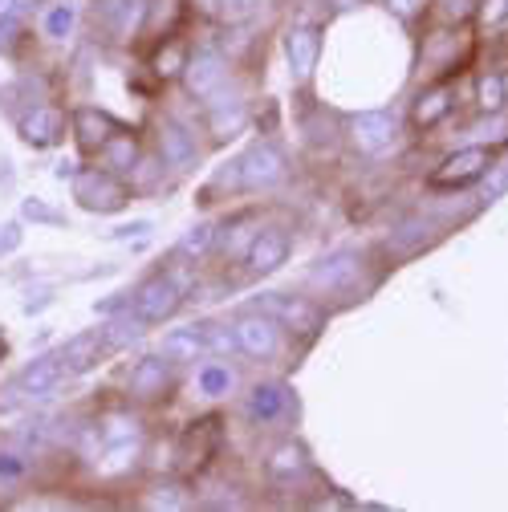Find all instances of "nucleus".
I'll return each instance as SVG.
<instances>
[{
    "label": "nucleus",
    "instance_id": "1",
    "mask_svg": "<svg viewBox=\"0 0 508 512\" xmlns=\"http://www.w3.org/2000/svg\"><path fill=\"white\" fill-rule=\"evenodd\" d=\"M74 200L86 208V212H118L126 208V200H131V187L122 183V175L106 171V167H86L74 175Z\"/></svg>",
    "mask_w": 508,
    "mask_h": 512
},
{
    "label": "nucleus",
    "instance_id": "2",
    "mask_svg": "<svg viewBox=\"0 0 508 512\" xmlns=\"http://www.w3.org/2000/svg\"><path fill=\"white\" fill-rule=\"evenodd\" d=\"M131 305H135V313L143 317L147 326H159V322H167V317L179 313V305H183V289L175 285L171 273H155V277H147V281L135 289Z\"/></svg>",
    "mask_w": 508,
    "mask_h": 512
},
{
    "label": "nucleus",
    "instance_id": "3",
    "mask_svg": "<svg viewBox=\"0 0 508 512\" xmlns=\"http://www.w3.org/2000/svg\"><path fill=\"white\" fill-rule=\"evenodd\" d=\"M66 126H70V114L53 106V102H37L29 106L21 118H17V135L33 147V151H45V147H57L66 139Z\"/></svg>",
    "mask_w": 508,
    "mask_h": 512
},
{
    "label": "nucleus",
    "instance_id": "4",
    "mask_svg": "<svg viewBox=\"0 0 508 512\" xmlns=\"http://www.w3.org/2000/svg\"><path fill=\"white\" fill-rule=\"evenodd\" d=\"M236 167H240V183L248 191H269V187L285 183V175H289L285 155L273 143H252L244 151V159H236Z\"/></svg>",
    "mask_w": 508,
    "mask_h": 512
},
{
    "label": "nucleus",
    "instance_id": "5",
    "mask_svg": "<svg viewBox=\"0 0 508 512\" xmlns=\"http://www.w3.org/2000/svg\"><path fill=\"white\" fill-rule=\"evenodd\" d=\"M232 330L248 358H273L281 350V322L269 313H244Z\"/></svg>",
    "mask_w": 508,
    "mask_h": 512
},
{
    "label": "nucleus",
    "instance_id": "6",
    "mask_svg": "<svg viewBox=\"0 0 508 512\" xmlns=\"http://www.w3.org/2000/svg\"><path fill=\"white\" fill-rule=\"evenodd\" d=\"M261 313L277 317L281 326L297 330V334H317L322 330V309L305 297H289V293H265L261 297Z\"/></svg>",
    "mask_w": 508,
    "mask_h": 512
},
{
    "label": "nucleus",
    "instance_id": "7",
    "mask_svg": "<svg viewBox=\"0 0 508 512\" xmlns=\"http://www.w3.org/2000/svg\"><path fill=\"white\" fill-rule=\"evenodd\" d=\"M395 114L391 110H362L350 118V143L362 151V155H378L395 143Z\"/></svg>",
    "mask_w": 508,
    "mask_h": 512
},
{
    "label": "nucleus",
    "instance_id": "8",
    "mask_svg": "<svg viewBox=\"0 0 508 512\" xmlns=\"http://www.w3.org/2000/svg\"><path fill=\"white\" fill-rule=\"evenodd\" d=\"M228 78V61L216 53V49H200L196 57H187V66H183V86L192 98H212Z\"/></svg>",
    "mask_w": 508,
    "mask_h": 512
},
{
    "label": "nucleus",
    "instance_id": "9",
    "mask_svg": "<svg viewBox=\"0 0 508 512\" xmlns=\"http://www.w3.org/2000/svg\"><path fill=\"white\" fill-rule=\"evenodd\" d=\"M488 167H492L488 147H464V151H456V155H448L439 163V171L431 175V187H464V183L480 179Z\"/></svg>",
    "mask_w": 508,
    "mask_h": 512
},
{
    "label": "nucleus",
    "instance_id": "10",
    "mask_svg": "<svg viewBox=\"0 0 508 512\" xmlns=\"http://www.w3.org/2000/svg\"><path fill=\"white\" fill-rule=\"evenodd\" d=\"M131 399L139 403H151V399H163L171 391V362L163 354H151V358H139L135 370H131Z\"/></svg>",
    "mask_w": 508,
    "mask_h": 512
},
{
    "label": "nucleus",
    "instance_id": "11",
    "mask_svg": "<svg viewBox=\"0 0 508 512\" xmlns=\"http://www.w3.org/2000/svg\"><path fill=\"white\" fill-rule=\"evenodd\" d=\"M244 261H248L252 273H277L289 261V236L281 228H261L257 236H252Z\"/></svg>",
    "mask_w": 508,
    "mask_h": 512
},
{
    "label": "nucleus",
    "instance_id": "12",
    "mask_svg": "<svg viewBox=\"0 0 508 512\" xmlns=\"http://www.w3.org/2000/svg\"><path fill=\"white\" fill-rule=\"evenodd\" d=\"M61 378H66V362H61V350H57V354H41V358H33V362L17 374V391L41 399V395L57 391Z\"/></svg>",
    "mask_w": 508,
    "mask_h": 512
},
{
    "label": "nucleus",
    "instance_id": "13",
    "mask_svg": "<svg viewBox=\"0 0 508 512\" xmlns=\"http://www.w3.org/2000/svg\"><path fill=\"white\" fill-rule=\"evenodd\" d=\"M317 53H322V37H317V29H289L285 33V57H289V70L297 82H309L313 70H317Z\"/></svg>",
    "mask_w": 508,
    "mask_h": 512
},
{
    "label": "nucleus",
    "instance_id": "14",
    "mask_svg": "<svg viewBox=\"0 0 508 512\" xmlns=\"http://www.w3.org/2000/svg\"><path fill=\"white\" fill-rule=\"evenodd\" d=\"M147 21V0H102V25L114 41H131Z\"/></svg>",
    "mask_w": 508,
    "mask_h": 512
},
{
    "label": "nucleus",
    "instance_id": "15",
    "mask_svg": "<svg viewBox=\"0 0 508 512\" xmlns=\"http://www.w3.org/2000/svg\"><path fill=\"white\" fill-rule=\"evenodd\" d=\"M70 126H74V139H78L82 151H102V143L118 131V122L106 110H94V106H78L70 114Z\"/></svg>",
    "mask_w": 508,
    "mask_h": 512
},
{
    "label": "nucleus",
    "instance_id": "16",
    "mask_svg": "<svg viewBox=\"0 0 508 512\" xmlns=\"http://www.w3.org/2000/svg\"><path fill=\"white\" fill-rule=\"evenodd\" d=\"M102 354H106V334H102V330H82V334H74L66 346H61V362H66V374H86V370H94Z\"/></svg>",
    "mask_w": 508,
    "mask_h": 512
},
{
    "label": "nucleus",
    "instance_id": "17",
    "mask_svg": "<svg viewBox=\"0 0 508 512\" xmlns=\"http://www.w3.org/2000/svg\"><path fill=\"white\" fill-rule=\"evenodd\" d=\"M220 447V419H200V423H192L183 431V439H179V460L183 464H208V456Z\"/></svg>",
    "mask_w": 508,
    "mask_h": 512
},
{
    "label": "nucleus",
    "instance_id": "18",
    "mask_svg": "<svg viewBox=\"0 0 508 512\" xmlns=\"http://www.w3.org/2000/svg\"><path fill=\"white\" fill-rule=\"evenodd\" d=\"M159 155H163V163H167V167L187 171V167L196 163V139L187 135L179 122H171V118H167V122L159 126Z\"/></svg>",
    "mask_w": 508,
    "mask_h": 512
},
{
    "label": "nucleus",
    "instance_id": "19",
    "mask_svg": "<svg viewBox=\"0 0 508 512\" xmlns=\"http://www.w3.org/2000/svg\"><path fill=\"white\" fill-rule=\"evenodd\" d=\"M285 407H289V395H285L281 382H261V387H252V395L244 403L252 423H277L285 415Z\"/></svg>",
    "mask_w": 508,
    "mask_h": 512
},
{
    "label": "nucleus",
    "instance_id": "20",
    "mask_svg": "<svg viewBox=\"0 0 508 512\" xmlns=\"http://www.w3.org/2000/svg\"><path fill=\"white\" fill-rule=\"evenodd\" d=\"M159 354L167 362H196L200 354H208V342H204V326H183V330H171L163 334V346Z\"/></svg>",
    "mask_w": 508,
    "mask_h": 512
},
{
    "label": "nucleus",
    "instance_id": "21",
    "mask_svg": "<svg viewBox=\"0 0 508 512\" xmlns=\"http://www.w3.org/2000/svg\"><path fill=\"white\" fill-rule=\"evenodd\" d=\"M102 167L114 171V175H131L139 167V143L135 135H126V131H114L106 143H102Z\"/></svg>",
    "mask_w": 508,
    "mask_h": 512
},
{
    "label": "nucleus",
    "instance_id": "22",
    "mask_svg": "<svg viewBox=\"0 0 508 512\" xmlns=\"http://www.w3.org/2000/svg\"><path fill=\"white\" fill-rule=\"evenodd\" d=\"M358 265H354V252H334L330 261H322V269H313V285L317 289H346L354 281Z\"/></svg>",
    "mask_w": 508,
    "mask_h": 512
},
{
    "label": "nucleus",
    "instance_id": "23",
    "mask_svg": "<svg viewBox=\"0 0 508 512\" xmlns=\"http://www.w3.org/2000/svg\"><path fill=\"white\" fill-rule=\"evenodd\" d=\"M244 118H248L244 102H236V98H220V90L208 98V122H212V131H216V135H236L240 126H244Z\"/></svg>",
    "mask_w": 508,
    "mask_h": 512
},
{
    "label": "nucleus",
    "instance_id": "24",
    "mask_svg": "<svg viewBox=\"0 0 508 512\" xmlns=\"http://www.w3.org/2000/svg\"><path fill=\"white\" fill-rule=\"evenodd\" d=\"M305 472H309V460H305V447L301 443H281L277 452L269 456V476L281 480V484H289V480H297Z\"/></svg>",
    "mask_w": 508,
    "mask_h": 512
},
{
    "label": "nucleus",
    "instance_id": "25",
    "mask_svg": "<svg viewBox=\"0 0 508 512\" xmlns=\"http://www.w3.org/2000/svg\"><path fill=\"white\" fill-rule=\"evenodd\" d=\"M143 330H147V322H143L139 313H118V317H110V322L102 326V334H106V350L135 346V342L143 338Z\"/></svg>",
    "mask_w": 508,
    "mask_h": 512
},
{
    "label": "nucleus",
    "instance_id": "26",
    "mask_svg": "<svg viewBox=\"0 0 508 512\" xmlns=\"http://www.w3.org/2000/svg\"><path fill=\"white\" fill-rule=\"evenodd\" d=\"M196 387H200V395H208V399H224V395L236 387V374H232L228 362H204V366L196 370Z\"/></svg>",
    "mask_w": 508,
    "mask_h": 512
},
{
    "label": "nucleus",
    "instance_id": "27",
    "mask_svg": "<svg viewBox=\"0 0 508 512\" xmlns=\"http://www.w3.org/2000/svg\"><path fill=\"white\" fill-rule=\"evenodd\" d=\"M74 25H78V5L74 0H57V5H49V13L41 17V29H45L49 41L74 37Z\"/></svg>",
    "mask_w": 508,
    "mask_h": 512
},
{
    "label": "nucleus",
    "instance_id": "28",
    "mask_svg": "<svg viewBox=\"0 0 508 512\" xmlns=\"http://www.w3.org/2000/svg\"><path fill=\"white\" fill-rule=\"evenodd\" d=\"M183 66H187V49H183V41H175V37H167V41L155 49V57H151V70H155L159 78H175V74H183Z\"/></svg>",
    "mask_w": 508,
    "mask_h": 512
},
{
    "label": "nucleus",
    "instance_id": "29",
    "mask_svg": "<svg viewBox=\"0 0 508 512\" xmlns=\"http://www.w3.org/2000/svg\"><path fill=\"white\" fill-rule=\"evenodd\" d=\"M448 110H452V94L443 90V86H435V90L419 94V102H415V122H419V126H435Z\"/></svg>",
    "mask_w": 508,
    "mask_h": 512
},
{
    "label": "nucleus",
    "instance_id": "30",
    "mask_svg": "<svg viewBox=\"0 0 508 512\" xmlns=\"http://www.w3.org/2000/svg\"><path fill=\"white\" fill-rule=\"evenodd\" d=\"M216 236H220V232H216L212 224H196L192 232H187V236H183V240L175 244V252H179V256H187V261H192V265H196V261H200V256H208V252H212Z\"/></svg>",
    "mask_w": 508,
    "mask_h": 512
},
{
    "label": "nucleus",
    "instance_id": "31",
    "mask_svg": "<svg viewBox=\"0 0 508 512\" xmlns=\"http://www.w3.org/2000/svg\"><path fill=\"white\" fill-rule=\"evenodd\" d=\"M147 504H151V508H192L196 496L187 492V484H179V480H163V484L151 488Z\"/></svg>",
    "mask_w": 508,
    "mask_h": 512
},
{
    "label": "nucleus",
    "instance_id": "32",
    "mask_svg": "<svg viewBox=\"0 0 508 512\" xmlns=\"http://www.w3.org/2000/svg\"><path fill=\"white\" fill-rule=\"evenodd\" d=\"M29 476V456L13 452V447H0V488H17Z\"/></svg>",
    "mask_w": 508,
    "mask_h": 512
},
{
    "label": "nucleus",
    "instance_id": "33",
    "mask_svg": "<svg viewBox=\"0 0 508 512\" xmlns=\"http://www.w3.org/2000/svg\"><path fill=\"white\" fill-rule=\"evenodd\" d=\"M102 431V443H126V439H139V423L131 415H106L98 423Z\"/></svg>",
    "mask_w": 508,
    "mask_h": 512
},
{
    "label": "nucleus",
    "instance_id": "34",
    "mask_svg": "<svg viewBox=\"0 0 508 512\" xmlns=\"http://www.w3.org/2000/svg\"><path fill=\"white\" fill-rule=\"evenodd\" d=\"M476 102H480V110L496 114L504 106V78L500 74H484L480 78V90H476Z\"/></svg>",
    "mask_w": 508,
    "mask_h": 512
},
{
    "label": "nucleus",
    "instance_id": "35",
    "mask_svg": "<svg viewBox=\"0 0 508 512\" xmlns=\"http://www.w3.org/2000/svg\"><path fill=\"white\" fill-rule=\"evenodd\" d=\"M204 342H208V354H236L240 350V342H236V330L232 326H204Z\"/></svg>",
    "mask_w": 508,
    "mask_h": 512
},
{
    "label": "nucleus",
    "instance_id": "36",
    "mask_svg": "<svg viewBox=\"0 0 508 512\" xmlns=\"http://www.w3.org/2000/svg\"><path fill=\"white\" fill-rule=\"evenodd\" d=\"M21 220H25V224H66V216L53 212V208H49L45 200H37V196L21 200Z\"/></svg>",
    "mask_w": 508,
    "mask_h": 512
},
{
    "label": "nucleus",
    "instance_id": "37",
    "mask_svg": "<svg viewBox=\"0 0 508 512\" xmlns=\"http://www.w3.org/2000/svg\"><path fill=\"white\" fill-rule=\"evenodd\" d=\"M21 240H25V232H21V220L5 224V228H0V256H9V252H17V248H21Z\"/></svg>",
    "mask_w": 508,
    "mask_h": 512
},
{
    "label": "nucleus",
    "instance_id": "38",
    "mask_svg": "<svg viewBox=\"0 0 508 512\" xmlns=\"http://www.w3.org/2000/svg\"><path fill=\"white\" fill-rule=\"evenodd\" d=\"M25 0H0V25H9V29H17L21 25V17H25Z\"/></svg>",
    "mask_w": 508,
    "mask_h": 512
},
{
    "label": "nucleus",
    "instance_id": "39",
    "mask_svg": "<svg viewBox=\"0 0 508 512\" xmlns=\"http://www.w3.org/2000/svg\"><path fill=\"white\" fill-rule=\"evenodd\" d=\"M257 5H261V0H220V13H224L228 21H244Z\"/></svg>",
    "mask_w": 508,
    "mask_h": 512
},
{
    "label": "nucleus",
    "instance_id": "40",
    "mask_svg": "<svg viewBox=\"0 0 508 512\" xmlns=\"http://www.w3.org/2000/svg\"><path fill=\"white\" fill-rule=\"evenodd\" d=\"M423 5H427V0H387V9H391L395 17H403V21H411Z\"/></svg>",
    "mask_w": 508,
    "mask_h": 512
},
{
    "label": "nucleus",
    "instance_id": "41",
    "mask_svg": "<svg viewBox=\"0 0 508 512\" xmlns=\"http://www.w3.org/2000/svg\"><path fill=\"white\" fill-rule=\"evenodd\" d=\"M472 13V0H443V17L448 21H464Z\"/></svg>",
    "mask_w": 508,
    "mask_h": 512
},
{
    "label": "nucleus",
    "instance_id": "42",
    "mask_svg": "<svg viewBox=\"0 0 508 512\" xmlns=\"http://www.w3.org/2000/svg\"><path fill=\"white\" fill-rule=\"evenodd\" d=\"M143 232H151V224H147V220H135V224H122V228H114L110 236H114V240H131V236H143Z\"/></svg>",
    "mask_w": 508,
    "mask_h": 512
},
{
    "label": "nucleus",
    "instance_id": "43",
    "mask_svg": "<svg viewBox=\"0 0 508 512\" xmlns=\"http://www.w3.org/2000/svg\"><path fill=\"white\" fill-rule=\"evenodd\" d=\"M49 301H53V297H49V289H37V293H29V301H25V313H41Z\"/></svg>",
    "mask_w": 508,
    "mask_h": 512
},
{
    "label": "nucleus",
    "instance_id": "44",
    "mask_svg": "<svg viewBox=\"0 0 508 512\" xmlns=\"http://www.w3.org/2000/svg\"><path fill=\"white\" fill-rule=\"evenodd\" d=\"M53 175H57V179H74V175H78V163H74V159H61V163L53 167Z\"/></svg>",
    "mask_w": 508,
    "mask_h": 512
},
{
    "label": "nucleus",
    "instance_id": "45",
    "mask_svg": "<svg viewBox=\"0 0 508 512\" xmlns=\"http://www.w3.org/2000/svg\"><path fill=\"white\" fill-rule=\"evenodd\" d=\"M484 17L488 21H500L504 17V0H484Z\"/></svg>",
    "mask_w": 508,
    "mask_h": 512
},
{
    "label": "nucleus",
    "instance_id": "46",
    "mask_svg": "<svg viewBox=\"0 0 508 512\" xmlns=\"http://www.w3.org/2000/svg\"><path fill=\"white\" fill-rule=\"evenodd\" d=\"M196 5H200L204 13H220V0H196Z\"/></svg>",
    "mask_w": 508,
    "mask_h": 512
},
{
    "label": "nucleus",
    "instance_id": "47",
    "mask_svg": "<svg viewBox=\"0 0 508 512\" xmlns=\"http://www.w3.org/2000/svg\"><path fill=\"white\" fill-rule=\"evenodd\" d=\"M9 33H13L9 25H0V49H5V45H9Z\"/></svg>",
    "mask_w": 508,
    "mask_h": 512
},
{
    "label": "nucleus",
    "instance_id": "48",
    "mask_svg": "<svg viewBox=\"0 0 508 512\" xmlns=\"http://www.w3.org/2000/svg\"><path fill=\"white\" fill-rule=\"evenodd\" d=\"M330 5H338V9H354L358 0H330Z\"/></svg>",
    "mask_w": 508,
    "mask_h": 512
},
{
    "label": "nucleus",
    "instance_id": "49",
    "mask_svg": "<svg viewBox=\"0 0 508 512\" xmlns=\"http://www.w3.org/2000/svg\"><path fill=\"white\" fill-rule=\"evenodd\" d=\"M0 362H5V342H0Z\"/></svg>",
    "mask_w": 508,
    "mask_h": 512
}]
</instances>
